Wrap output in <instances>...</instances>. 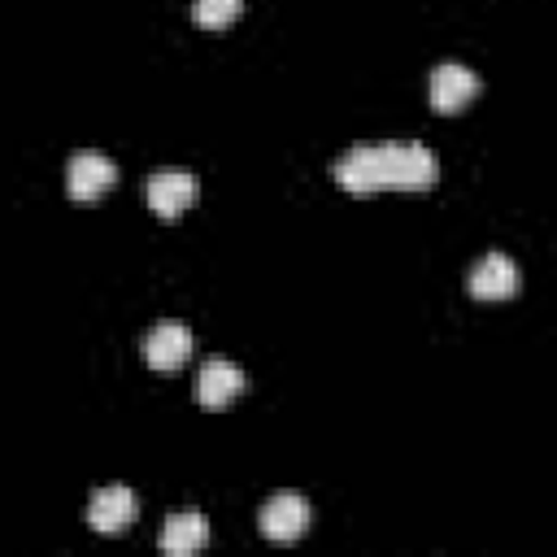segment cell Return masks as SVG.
<instances>
[{
	"instance_id": "6da1fadb",
	"label": "cell",
	"mask_w": 557,
	"mask_h": 557,
	"mask_svg": "<svg viewBox=\"0 0 557 557\" xmlns=\"http://www.w3.org/2000/svg\"><path fill=\"white\" fill-rule=\"evenodd\" d=\"M331 174L344 191L431 187L440 178V161L426 144H357L335 161Z\"/></svg>"
},
{
	"instance_id": "7a4b0ae2",
	"label": "cell",
	"mask_w": 557,
	"mask_h": 557,
	"mask_svg": "<svg viewBox=\"0 0 557 557\" xmlns=\"http://www.w3.org/2000/svg\"><path fill=\"white\" fill-rule=\"evenodd\" d=\"M309 522H313V509H309V500L296 496V492H278V496H270V500L261 505V513H257L261 535L274 540V544H292V540H300V535L309 531Z\"/></svg>"
},
{
	"instance_id": "3957f363",
	"label": "cell",
	"mask_w": 557,
	"mask_h": 557,
	"mask_svg": "<svg viewBox=\"0 0 557 557\" xmlns=\"http://www.w3.org/2000/svg\"><path fill=\"white\" fill-rule=\"evenodd\" d=\"M135 513H139L135 492H131L126 483H104V487H96V492H91L87 527H91V531H100V535H117V531H126V527L135 522Z\"/></svg>"
},
{
	"instance_id": "277c9868",
	"label": "cell",
	"mask_w": 557,
	"mask_h": 557,
	"mask_svg": "<svg viewBox=\"0 0 557 557\" xmlns=\"http://www.w3.org/2000/svg\"><path fill=\"white\" fill-rule=\"evenodd\" d=\"M196 200V174L183 165H161L148 174V209L157 218H178Z\"/></svg>"
},
{
	"instance_id": "5b68a950",
	"label": "cell",
	"mask_w": 557,
	"mask_h": 557,
	"mask_svg": "<svg viewBox=\"0 0 557 557\" xmlns=\"http://www.w3.org/2000/svg\"><path fill=\"white\" fill-rule=\"evenodd\" d=\"M426 91H431V109L435 113H457V109H466V100L479 96V74L470 65H461V61H444V65L431 70V87Z\"/></svg>"
},
{
	"instance_id": "8992f818",
	"label": "cell",
	"mask_w": 557,
	"mask_h": 557,
	"mask_svg": "<svg viewBox=\"0 0 557 557\" xmlns=\"http://www.w3.org/2000/svg\"><path fill=\"white\" fill-rule=\"evenodd\" d=\"M113 178H117V165H113V157H104V152L83 148V152H74V157L65 161V191H70L74 200L100 196L104 187H113Z\"/></svg>"
},
{
	"instance_id": "52a82bcc",
	"label": "cell",
	"mask_w": 557,
	"mask_h": 557,
	"mask_svg": "<svg viewBox=\"0 0 557 557\" xmlns=\"http://www.w3.org/2000/svg\"><path fill=\"white\" fill-rule=\"evenodd\" d=\"M144 357L152 370H178L187 357H191V326L187 322H157L148 335H144Z\"/></svg>"
},
{
	"instance_id": "ba28073f",
	"label": "cell",
	"mask_w": 557,
	"mask_h": 557,
	"mask_svg": "<svg viewBox=\"0 0 557 557\" xmlns=\"http://www.w3.org/2000/svg\"><path fill=\"white\" fill-rule=\"evenodd\" d=\"M244 387H248L244 370H239L235 361H226V357H209V361L200 366V374H196V400H200L205 409L231 405Z\"/></svg>"
},
{
	"instance_id": "9c48e42d",
	"label": "cell",
	"mask_w": 557,
	"mask_h": 557,
	"mask_svg": "<svg viewBox=\"0 0 557 557\" xmlns=\"http://www.w3.org/2000/svg\"><path fill=\"white\" fill-rule=\"evenodd\" d=\"M466 287H470V296H479V300L513 296V292H518V265H513L505 252H483V257L470 265Z\"/></svg>"
},
{
	"instance_id": "30bf717a",
	"label": "cell",
	"mask_w": 557,
	"mask_h": 557,
	"mask_svg": "<svg viewBox=\"0 0 557 557\" xmlns=\"http://www.w3.org/2000/svg\"><path fill=\"white\" fill-rule=\"evenodd\" d=\"M157 544H161L170 557H187V553L205 548V544H209V522H205V513H200V509H178V513H170V518L161 522Z\"/></svg>"
},
{
	"instance_id": "8fae6325",
	"label": "cell",
	"mask_w": 557,
	"mask_h": 557,
	"mask_svg": "<svg viewBox=\"0 0 557 557\" xmlns=\"http://www.w3.org/2000/svg\"><path fill=\"white\" fill-rule=\"evenodd\" d=\"M239 9H244V0H191V17L200 26H209V30L231 26L239 17Z\"/></svg>"
}]
</instances>
